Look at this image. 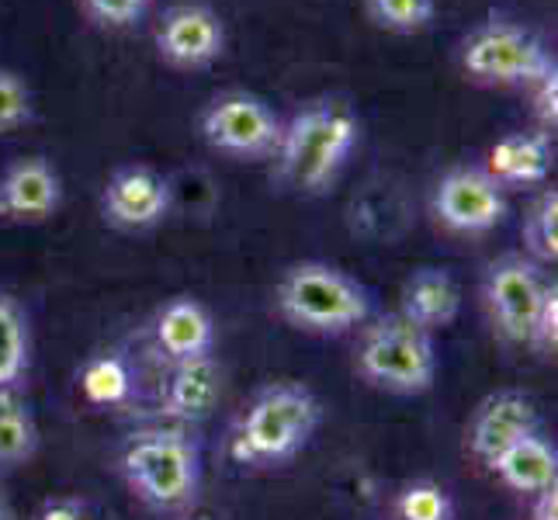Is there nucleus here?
<instances>
[{
    "mask_svg": "<svg viewBox=\"0 0 558 520\" xmlns=\"http://www.w3.org/2000/svg\"><path fill=\"white\" fill-rule=\"evenodd\" d=\"M396 520H454L451 493L434 479H413L392 499Z\"/></svg>",
    "mask_w": 558,
    "mask_h": 520,
    "instance_id": "23",
    "label": "nucleus"
},
{
    "mask_svg": "<svg viewBox=\"0 0 558 520\" xmlns=\"http://www.w3.org/2000/svg\"><path fill=\"white\" fill-rule=\"evenodd\" d=\"M521 240H524V257H531L534 264L548 267L558 261V191L555 188H545L542 195L527 205Z\"/></svg>",
    "mask_w": 558,
    "mask_h": 520,
    "instance_id": "21",
    "label": "nucleus"
},
{
    "mask_svg": "<svg viewBox=\"0 0 558 520\" xmlns=\"http://www.w3.org/2000/svg\"><path fill=\"white\" fill-rule=\"evenodd\" d=\"M157 52L174 70H205L226 52V22L208 4L187 0V4L167 8L157 22Z\"/></svg>",
    "mask_w": 558,
    "mask_h": 520,
    "instance_id": "11",
    "label": "nucleus"
},
{
    "mask_svg": "<svg viewBox=\"0 0 558 520\" xmlns=\"http://www.w3.org/2000/svg\"><path fill=\"white\" fill-rule=\"evenodd\" d=\"M11 504V499H8V489H4V479H0V510H4Z\"/></svg>",
    "mask_w": 558,
    "mask_h": 520,
    "instance_id": "32",
    "label": "nucleus"
},
{
    "mask_svg": "<svg viewBox=\"0 0 558 520\" xmlns=\"http://www.w3.org/2000/svg\"><path fill=\"white\" fill-rule=\"evenodd\" d=\"M81 392L94 407H119L132 392V372L122 358L101 354L90 358L81 368Z\"/></svg>",
    "mask_w": 558,
    "mask_h": 520,
    "instance_id": "22",
    "label": "nucleus"
},
{
    "mask_svg": "<svg viewBox=\"0 0 558 520\" xmlns=\"http://www.w3.org/2000/svg\"><path fill=\"white\" fill-rule=\"evenodd\" d=\"M368 17L392 35H420L434 25L437 0H364Z\"/></svg>",
    "mask_w": 558,
    "mask_h": 520,
    "instance_id": "24",
    "label": "nucleus"
},
{
    "mask_svg": "<svg viewBox=\"0 0 558 520\" xmlns=\"http://www.w3.org/2000/svg\"><path fill=\"white\" fill-rule=\"evenodd\" d=\"M551 288L542 264L524 254H504L489 261L483 275V310L493 334L507 347H527L537 310Z\"/></svg>",
    "mask_w": 558,
    "mask_h": 520,
    "instance_id": "8",
    "label": "nucleus"
},
{
    "mask_svg": "<svg viewBox=\"0 0 558 520\" xmlns=\"http://www.w3.org/2000/svg\"><path fill=\"white\" fill-rule=\"evenodd\" d=\"M531 520H558V486L531 496Z\"/></svg>",
    "mask_w": 558,
    "mask_h": 520,
    "instance_id": "30",
    "label": "nucleus"
},
{
    "mask_svg": "<svg viewBox=\"0 0 558 520\" xmlns=\"http://www.w3.org/2000/svg\"><path fill=\"white\" fill-rule=\"evenodd\" d=\"M38 423L28 407L25 392L0 389V475L11 469H22L38 455Z\"/></svg>",
    "mask_w": 558,
    "mask_h": 520,
    "instance_id": "19",
    "label": "nucleus"
},
{
    "mask_svg": "<svg viewBox=\"0 0 558 520\" xmlns=\"http://www.w3.org/2000/svg\"><path fill=\"white\" fill-rule=\"evenodd\" d=\"M323 423L319 396L302 382H271L250 399L229 434V461L240 469H281L288 465Z\"/></svg>",
    "mask_w": 558,
    "mask_h": 520,
    "instance_id": "2",
    "label": "nucleus"
},
{
    "mask_svg": "<svg viewBox=\"0 0 558 520\" xmlns=\"http://www.w3.org/2000/svg\"><path fill=\"white\" fill-rule=\"evenodd\" d=\"M153 343L167 364L216 354V319L198 299L174 295L153 316Z\"/></svg>",
    "mask_w": 558,
    "mask_h": 520,
    "instance_id": "15",
    "label": "nucleus"
},
{
    "mask_svg": "<svg viewBox=\"0 0 558 520\" xmlns=\"http://www.w3.org/2000/svg\"><path fill=\"white\" fill-rule=\"evenodd\" d=\"M35 119V98L22 73L0 70V136L25 129Z\"/></svg>",
    "mask_w": 558,
    "mask_h": 520,
    "instance_id": "25",
    "label": "nucleus"
},
{
    "mask_svg": "<svg viewBox=\"0 0 558 520\" xmlns=\"http://www.w3.org/2000/svg\"><path fill=\"white\" fill-rule=\"evenodd\" d=\"M499 188H542L555 167V140L545 129H517L496 140L483 164Z\"/></svg>",
    "mask_w": 558,
    "mask_h": 520,
    "instance_id": "16",
    "label": "nucleus"
},
{
    "mask_svg": "<svg viewBox=\"0 0 558 520\" xmlns=\"http://www.w3.org/2000/svg\"><path fill=\"white\" fill-rule=\"evenodd\" d=\"M198 132L208 149L254 164V160H271L278 153L284 122L260 94L226 90L202 108Z\"/></svg>",
    "mask_w": 558,
    "mask_h": 520,
    "instance_id": "7",
    "label": "nucleus"
},
{
    "mask_svg": "<svg viewBox=\"0 0 558 520\" xmlns=\"http://www.w3.org/2000/svg\"><path fill=\"white\" fill-rule=\"evenodd\" d=\"M119 469L143 507L181 513L202 493V455L184 427H146L125 437Z\"/></svg>",
    "mask_w": 558,
    "mask_h": 520,
    "instance_id": "3",
    "label": "nucleus"
},
{
    "mask_svg": "<svg viewBox=\"0 0 558 520\" xmlns=\"http://www.w3.org/2000/svg\"><path fill=\"white\" fill-rule=\"evenodd\" d=\"M430 216L448 233L483 237L510 216V198L483 164H458L437 178L430 191Z\"/></svg>",
    "mask_w": 558,
    "mask_h": 520,
    "instance_id": "9",
    "label": "nucleus"
},
{
    "mask_svg": "<svg viewBox=\"0 0 558 520\" xmlns=\"http://www.w3.org/2000/svg\"><path fill=\"white\" fill-rule=\"evenodd\" d=\"M486 469L510 493L537 496V493L558 486V448L542 431H534V434L513 440L510 448L499 451Z\"/></svg>",
    "mask_w": 558,
    "mask_h": 520,
    "instance_id": "18",
    "label": "nucleus"
},
{
    "mask_svg": "<svg viewBox=\"0 0 558 520\" xmlns=\"http://www.w3.org/2000/svg\"><path fill=\"white\" fill-rule=\"evenodd\" d=\"M275 310L299 334L343 337L372 319V295L333 264L299 261L275 288Z\"/></svg>",
    "mask_w": 558,
    "mask_h": 520,
    "instance_id": "4",
    "label": "nucleus"
},
{
    "mask_svg": "<svg viewBox=\"0 0 558 520\" xmlns=\"http://www.w3.org/2000/svg\"><path fill=\"white\" fill-rule=\"evenodd\" d=\"M81 11L90 17L98 28L108 32H125V28H136L153 0H76Z\"/></svg>",
    "mask_w": 558,
    "mask_h": 520,
    "instance_id": "26",
    "label": "nucleus"
},
{
    "mask_svg": "<svg viewBox=\"0 0 558 520\" xmlns=\"http://www.w3.org/2000/svg\"><path fill=\"white\" fill-rule=\"evenodd\" d=\"M396 313L427 334L448 330L461 313V285L445 267H420L402 281Z\"/></svg>",
    "mask_w": 558,
    "mask_h": 520,
    "instance_id": "17",
    "label": "nucleus"
},
{
    "mask_svg": "<svg viewBox=\"0 0 558 520\" xmlns=\"http://www.w3.org/2000/svg\"><path fill=\"white\" fill-rule=\"evenodd\" d=\"M32 364V326L17 295L0 288V389L22 385Z\"/></svg>",
    "mask_w": 558,
    "mask_h": 520,
    "instance_id": "20",
    "label": "nucleus"
},
{
    "mask_svg": "<svg viewBox=\"0 0 558 520\" xmlns=\"http://www.w3.org/2000/svg\"><path fill=\"white\" fill-rule=\"evenodd\" d=\"M63 205V178L49 157L32 153L17 157L0 173V219L14 226H35L52 219Z\"/></svg>",
    "mask_w": 558,
    "mask_h": 520,
    "instance_id": "12",
    "label": "nucleus"
},
{
    "mask_svg": "<svg viewBox=\"0 0 558 520\" xmlns=\"http://www.w3.org/2000/svg\"><path fill=\"white\" fill-rule=\"evenodd\" d=\"M0 520H22V517H17V510H14V507L8 504L4 510H0Z\"/></svg>",
    "mask_w": 558,
    "mask_h": 520,
    "instance_id": "31",
    "label": "nucleus"
},
{
    "mask_svg": "<svg viewBox=\"0 0 558 520\" xmlns=\"http://www.w3.org/2000/svg\"><path fill=\"white\" fill-rule=\"evenodd\" d=\"M174 205V188L160 170L146 164H125L111 173L101 188V216L108 226L125 233L160 226Z\"/></svg>",
    "mask_w": 558,
    "mask_h": 520,
    "instance_id": "10",
    "label": "nucleus"
},
{
    "mask_svg": "<svg viewBox=\"0 0 558 520\" xmlns=\"http://www.w3.org/2000/svg\"><path fill=\"white\" fill-rule=\"evenodd\" d=\"M354 372L364 385L389 396H423L437 378V343L434 334L420 330L399 313H385L364 323Z\"/></svg>",
    "mask_w": 558,
    "mask_h": 520,
    "instance_id": "5",
    "label": "nucleus"
},
{
    "mask_svg": "<svg viewBox=\"0 0 558 520\" xmlns=\"http://www.w3.org/2000/svg\"><path fill=\"white\" fill-rule=\"evenodd\" d=\"M531 108H534V119L542 122L545 132H555L558 125V70L545 73L542 81L531 84Z\"/></svg>",
    "mask_w": 558,
    "mask_h": 520,
    "instance_id": "28",
    "label": "nucleus"
},
{
    "mask_svg": "<svg viewBox=\"0 0 558 520\" xmlns=\"http://www.w3.org/2000/svg\"><path fill=\"white\" fill-rule=\"evenodd\" d=\"M527 347L537 358H555V351H558V285L555 281L548 288L542 310H537V319L531 326Z\"/></svg>",
    "mask_w": 558,
    "mask_h": 520,
    "instance_id": "27",
    "label": "nucleus"
},
{
    "mask_svg": "<svg viewBox=\"0 0 558 520\" xmlns=\"http://www.w3.org/2000/svg\"><path fill=\"white\" fill-rule=\"evenodd\" d=\"M35 520H94V510L84 496H73V493H60V496H49L43 499Z\"/></svg>",
    "mask_w": 558,
    "mask_h": 520,
    "instance_id": "29",
    "label": "nucleus"
},
{
    "mask_svg": "<svg viewBox=\"0 0 558 520\" xmlns=\"http://www.w3.org/2000/svg\"><path fill=\"white\" fill-rule=\"evenodd\" d=\"M458 66L478 87H531L558 70L555 52L534 28L493 14L478 22L458 49Z\"/></svg>",
    "mask_w": 558,
    "mask_h": 520,
    "instance_id": "6",
    "label": "nucleus"
},
{
    "mask_svg": "<svg viewBox=\"0 0 558 520\" xmlns=\"http://www.w3.org/2000/svg\"><path fill=\"white\" fill-rule=\"evenodd\" d=\"M226 389V372L216 354L167 364V378L160 385V416L174 427H191L219 410Z\"/></svg>",
    "mask_w": 558,
    "mask_h": 520,
    "instance_id": "13",
    "label": "nucleus"
},
{
    "mask_svg": "<svg viewBox=\"0 0 558 520\" xmlns=\"http://www.w3.org/2000/svg\"><path fill=\"white\" fill-rule=\"evenodd\" d=\"M361 140V122L348 101L313 98L284 122L275 153L278 181L295 195H326Z\"/></svg>",
    "mask_w": 558,
    "mask_h": 520,
    "instance_id": "1",
    "label": "nucleus"
},
{
    "mask_svg": "<svg viewBox=\"0 0 558 520\" xmlns=\"http://www.w3.org/2000/svg\"><path fill=\"white\" fill-rule=\"evenodd\" d=\"M534 431H537L534 402L517 389H499L472 410L465 423V448L475 461L489 465L499 451Z\"/></svg>",
    "mask_w": 558,
    "mask_h": 520,
    "instance_id": "14",
    "label": "nucleus"
}]
</instances>
